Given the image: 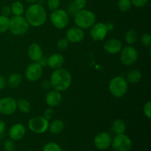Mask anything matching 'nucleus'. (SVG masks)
Wrapping results in <instances>:
<instances>
[{
	"instance_id": "4468645a",
	"label": "nucleus",
	"mask_w": 151,
	"mask_h": 151,
	"mask_svg": "<svg viewBox=\"0 0 151 151\" xmlns=\"http://www.w3.org/2000/svg\"><path fill=\"white\" fill-rule=\"evenodd\" d=\"M85 33L83 29L78 27H72L66 31V38L69 43H79L84 39Z\"/></svg>"
},
{
	"instance_id": "ea45409f",
	"label": "nucleus",
	"mask_w": 151,
	"mask_h": 151,
	"mask_svg": "<svg viewBox=\"0 0 151 151\" xmlns=\"http://www.w3.org/2000/svg\"><path fill=\"white\" fill-rule=\"evenodd\" d=\"M7 86V80L3 76L0 75V90L4 89Z\"/></svg>"
},
{
	"instance_id": "a19ab883",
	"label": "nucleus",
	"mask_w": 151,
	"mask_h": 151,
	"mask_svg": "<svg viewBox=\"0 0 151 151\" xmlns=\"http://www.w3.org/2000/svg\"><path fill=\"white\" fill-rule=\"evenodd\" d=\"M5 127L6 125L4 121L0 119V134H3V132H4V130H5Z\"/></svg>"
},
{
	"instance_id": "4be33fe9",
	"label": "nucleus",
	"mask_w": 151,
	"mask_h": 151,
	"mask_svg": "<svg viewBox=\"0 0 151 151\" xmlns=\"http://www.w3.org/2000/svg\"><path fill=\"white\" fill-rule=\"evenodd\" d=\"M111 131L115 134H124L126 131V125L122 119H117L113 122L111 125Z\"/></svg>"
},
{
	"instance_id": "aec40b11",
	"label": "nucleus",
	"mask_w": 151,
	"mask_h": 151,
	"mask_svg": "<svg viewBox=\"0 0 151 151\" xmlns=\"http://www.w3.org/2000/svg\"><path fill=\"white\" fill-rule=\"evenodd\" d=\"M63 128H64V122L62 119H55L54 121L51 122V124L49 125V131L51 134H54V135H57V134H60L63 131Z\"/></svg>"
},
{
	"instance_id": "f8f14e48",
	"label": "nucleus",
	"mask_w": 151,
	"mask_h": 151,
	"mask_svg": "<svg viewBox=\"0 0 151 151\" xmlns=\"http://www.w3.org/2000/svg\"><path fill=\"white\" fill-rule=\"evenodd\" d=\"M108 29L106 24L103 22L95 23L90 29V36L95 41H101L105 39L108 34Z\"/></svg>"
},
{
	"instance_id": "20e7f679",
	"label": "nucleus",
	"mask_w": 151,
	"mask_h": 151,
	"mask_svg": "<svg viewBox=\"0 0 151 151\" xmlns=\"http://www.w3.org/2000/svg\"><path fill=\"white\" fill-rule=\"evenodd\" d=\"M109 89L113 97L120 98L128 92V83L123 77L116 76L112 78L109 82Z\"/></svg>"
},
{
	"instance_id": "4c0bfd02",
	"label": "nucleus",
	"mask_w": 151,
	"mask_h": 151,
	"mask_svg": "<svg viewBox=\"0 0 151 151\" xmlns=\"http://www.w3.org/2000/svg\"><path fill=\"white\" fill-rule=\"evenodd\" d=\"M1 15L8 17V16L11 14V9H10V6L4 5V7H2V8H1Z\"/></svg>"
},
{
	"instance_id": "b1692460",
	"label": "nucleus",
	"mask_w": 151,
	"mask_h": 151,
	"mask_svg": "<svg viewBox=\"0 0 151 151\" xmlns=\"http://www.w3.org/2000/svg\"><path fill=\"white\" fill-rule=\"evenodd\" d=\"M142 79V73L140 71L137 69H133L130 71L126 77V81L130 83H137Z\"/></svg>"
},
{
	"instance_id": "a211bd4d",
	"label": "nucleus",
	"mask_w": 151,
	"mask_h": 151,
	"mask_svg": "<svg viewBox=\"0 0 151 151\" xmlns=\"http://www.w3.org/2000/svg\"><path fill=\"white\" fill-rule=\"evenodd\" d=\"M27 54L29 59L33 62H38L43 58L42 49L36 43H32L29 46Z\"/></svg>"
},
{
	"instance_id": "1a4fd4ad",
	"label": "nucleus",
	"mask_w": 151,
	"mask_h": 151,
	"mask_svg": "<svg viewBox=\"0 0 151 151\" xmlns=\"http://www.w3.org/2000/svg\"><path fill=\"white\" fill-rule=\"evenodd\" d=\"M138 57L137 50L131 46H126L120 51V60L125 66H130L134 65L137 62Z\"/></svg>"
},
{
	"instance_id": "6ab92c4d",
	"label": "nucleus",
	"mask_w": 151,
	"mask_h": 151,
	"mask_svg": "<svg viewBox=\"0 0 151 151\" xmlns=\"http://www.w3.org/2000/svg\"><path fill=\"white\" fill-rule=\"evenodd\" d=\"M64 63V57L60 53H54L47 59V66L52 69L61 68Z\"/></svg>"
},
{
	"instance_id": "2f4dec72",
	"label": "nucleus",
	"mask_w": 151,
	"mask_h": 151,
	"mask_svg": "<svg viewBox=\"0 0 151 151\" xmlns=\"http://www.w3.org/2000/svg\"><path fill=\"white\" fill-rule=\"evenodd\" d=\"M141 42L143 46L146 47H150L151 36L149 33H144L141 37Z\"/></svg>"
},
{
	"instance_id": "f3484780",
	"label": "nucleus",
	"mask_w": 151,
	"mask_h": 151,
	"mask_svg": "<svg viewBox=\"0 0 151 151\" xmlns=\"http://www.w3.org/2000/svg\"><path fill=\"white\" fill-rule=\"evenodd\" d=\"M45 101L47 105L50 108L56 107L59 106L62 101V95L60 91L53 89L50 91L47 94L45 97Z\"/></svg>"
},
{
	"instance_id": "7ed1b4c3",
	"label": "nucleus",
	"mask_w": 151,
	"mask_h": 151,
	"mask_svg": "<svg viewBox=\"0 0 151 151\" xmlns=\"http://www.w3.org/2000/svg\"><path fill=\"white\" fill-rule=\"evenodd\" d=\"M74 20L77 27L82 29H88L96 23V16L91 10L82 9L75 13Z\"/></svg>"
},
{
	"instance_id": "9d476101",
	"label": "nucleus",
	"mask_w": 151,
	"mask_h": 151,
	"mask_svg": "<svg viewBox=\"0 0 151 151\" xmlns=\"http://www.w3.org/2000/svg\"><path fill=\"white\" fill-rule=\"evenodd\" d=\"M43 74V67L38 62L30 63L25 70V78L30 82H35L41 78Z\"/></svg>"
},
{
	"instance_id": "f257e3e1",
	"label": "nucleus",
	"mask_w": 151,
	"mask_h": 151,
	"mask_svg": "<svg viewBox=\"0 0 151 151\" xmlns=\"http://www.w3.org/2000/svg\"><path fill=\"white\" fill-rule=\"evenodd\" d=\"M51 86L53 89L58 91H64L70 87L72 84V75L66 69L59 68L55 69L52 73L50 80Z\"/></svg>"
},
{
	"instance_id": "bb28decb",
	"label": "nucleus",
	"mask_w": 151,
	"mask_h": 151,
	"mask_svg": "<svg viewBox=\"0 0 151 151\" xmlns=\"http://www.w3.org/2000/svg\"><path fill=\"white\" fill-rule=\"evenodd\" d=\"M17 108L24 114H28L31 111V105L25 99H19L17 101Z\"/></svg>"
},
{
	"instance_id": "473e14b6",
	"label": "nucleus",
	"mask_w": 151,
	"mask_h": 151,
	"mask_svg": "<svg viewBox=\"0 0 151 151\" xmlns=\"http://www.w3.org/2000/svg\"><path fill=\"white\" fill-rule=\"evenodd\" d=\"M69 42L66 38H61L57 41V47L60 50H66L69 47Z\"/></svg>"
},
{
	"instance_id": "a878e982",
	"label": "nucleus",
	"mask_w": 151,
	"mask_h": 151,
	"mask_svg": "<svg viewBox=\"0 0 151 151\" xmlns=\"http://www.w3.org/2000/svg\"><path fill=\"white\" fill-rule=\"evenodd\" d=\"M138 33H137L135 30H134V29H130V30L127 31V32H125V41H126L129 45H132V44H135L137 41V40H138Z\"/></svg>"
},
{
	"instance_id": "39448f33",
	"label": "nucleus",
	"mask_w": 151,
	"mask_h": 151,
	"mask_svg": "<svg viewBox=\"0 0 151 151\" xmlns=\"http://www.w3.org/2000/svg\"><path fill=\"white\" fill-rule=\"evenodd\" d=\"M29 24L25 17L22 16H14L10 19L9 29L14 35L21 36L29 30Z\"/></svg>"
},
{
	"instance_id": "ddd939ff",
	"label": "nucleus",
	"mask_w": 151,
	"mask_h": 151,
	"mask_svg": "<svg viewBox=\"0 0 151 151\" xmlns=\"http://www.w3.org/2000/svg\"><path fill=\"white\" fill-rule=\"evenodd\" d=\"M111 137L109 133L101 132L94 137V145L100 150H107L111 145Z\"/></svg>"
},
{
	"instance_id": "cd10ccee",
	"label": "nucleus",
	"mask_w": 151,
	"mask_h": 151,
	"mask_svg": "<svg viewBox=\"0 0 151 151\" xmlns=\"http://www.w3.org/2000/svg\"><path fill=\"white\" fill-rule=\"evenodd\" d=\"M10 19L3 15L0 16V33H4L9 29Z\"/></svg>"
},
{
	"instance_id": "c03bdc74",
	"label": "nucleus",
	"mask_w": 151,
	"mask_h": 151,
	"mask_svg": "<svg viewBox=\"0 0 151 151\" xmlns=\"http://www.w3.org/2000/svg\"><path fill=\"white\" fill-rule=\"evenodd\" d=\"M0 146H1V141H0Z\"/></svg>"
},
{
	"instance_id": "c85d7f7f",
	"label": "nucleus",
	"mask_w": 151,
	"mask_h": 151,
	"mask_svg": "<svg viewBox=\"0 0 151 151\" xmlns=\"http://www.w3.org/2000/svg\"><path fill=\"white\" fill-rule=\"evenodd\" d=\"M132 6L131 0H119L118 7L122 12H127L131 9Z\"/></svg>"
},
{
	"instance_id": "9b49d317",
	"label": "nucleus",
	"mask_w": 151,
	"mask_h": 151,
	"mask_svg": "<svg viewBox=\"0 0 151 151\" xmlns=\"http://www.w3.org/2000/svg\"><path fill=\"white\" fill-rule=\"evenodd\" d=\"M17 109V101L12 97H6L0 99V114L3 115H11Z\"/></svg>"
},
{
	"instance_id": "72a5a7b5",
	"label": "nucleus",
	"mask_w": 151,
	"mask_h": 151,
	"mask_svg": "<svg viewBox=\"0 0 151 151\" xmlns=\"http://www.w3.org/2000/svg\"><path fill=\"white\" fill-rule=\"evenodd\" d=\"M60 0H47V6L50 10H55L60 6Z\"/></svg>"
},
{
	"instance_id": "423d86ee",
	"label": "nucleus",
	"mask_w": 151,
	"mask_h": 151,
	"mask_svg": "<svg viewBox=\"0 0 151 151\" xmlns=\"http://www.w3.org/2000/svg\"><path fill=\"white\" fill-rule=\"evenodd\" d=\"M50 21L55 27L58 29H63L69 24V14L63 9H57L53 10L50 14Z\"/></svg>"
},
{
	"instance_id": "c756f323",
	"label": "nucleus",
	"mask_w": 151,
	"mask_h": 151,
	"mask_svg": "<svg viewBox=\"0 0 151 151\" xmlns=\"http://www.w3.org/2000/svg\"><path fill=\"white\" fill-rule=\"evenodd\" d=\"M43 151H63L61 147L55 142H48L44 145Z\"/></svg>"
},
{
	"instance_id": "58836bf2",
	"label": "nucleus",
	"mask_w": 151,
	"mask_h": 151,
	"mask_svg": "<svg viewBox=\"0 0 151 151\" xmlns=\"http://www.w3.org/2000/svg\"><path fill=\"white\" fill-rule=\"evenodd\" d=\"M41 86L43 89H48L51 86V84H50V81H48V80H44V81H43L41 82Z\"/></svg>"
},
{
	"instance_id": "c9c22d12",
	"label": "nucleus",
	"mask_w": 151,
	"mask_h": 151,
	"mask_svg": "<svg viewBox=\"0 0 151 151\" xmlns=\"http://www.w3.org/2000/svg\"><path fill=\"white\" fill-rule=\"evenodd\" d=\"M54 114H55L54 110H53L52 108H50V109H47V110L44 111L43 116H44L45 119H47V120H50V119H51L54 116Z\"/></svg>"
},
{
	"instance_id": "37998d69",
	"label": "nucleus",
	"mask_w": 151,
	"mask_h": 151,
	"mask_svg": "<svg viewBox=\"0 0 151 151\" xmlns=\"http://www.w3.org/2000/svg\"><path fill=\"white\" fill-rule=\"evenodd\" d=\"M25 1L28 3H30V4H33V3H35L37 0H25Z\"/></svg>"
},
{
	"instance_id": "7c9ffc66",
	"label": "nucleus",
	"mask_w": 151,
	"mask_h": 151,
	"mask_svg": "<svg viewBox=\"0 0 151 151\" xmlns=\"http://www.w3.org/2000/svg\"><path fill=\"white\" fill-rule=\"evenodd\" d=\"M16 146L14 142V140L7 139L4 143V149L5 151H15L16 150Z\"/></svg>"
},
{
	"instance_id": "f704fd0d",
	"label": "nucleus",
	"mask_w": 151,
	"mask_h": 151,
	"mask_svg": "<svg viewBox=\"0 0 151 151\" xmlns=\"http://www.w3.org/2000/svg\"><path fill=\"white\" fill-rule=\"evenodd\" d=\"M143 112L144 114L147 119L151 118V102L148 101L145 104L144 108H143Z\"/></svg>"
},
{
	"instance_id": "e433bc0d",
	"label": "nucleus",
	"mask_w": 151,
	"mask_h": 151,
	"mask_svg": "<svg viewBox=\"0 0 151 151\" xmlns=\"http://www.w3.org/2000/svg\"><path fill=\"white\" fill-rule=\"evenodd\" d=\"M148 2V0H131V3L137 7H145Z\"/></svg>"
},
{
	"instance_id": "5701e85b",
	"label": "nucleus",
	"mask_w": 151,
	"mask_h": 151,
	"mask_svg": "<svg viewBox=\"0 0 151 151\" xmlns=\"http://www.w3.org/2000/svg\"><path fill=\"white\" fill-rule=\"evenodd\" d=\"M22 77L19 73H13L8 77L7 80V84L9 87L15 88L19 86L22 83Z\"/></svg>"
},
{
	"instance_id": "79ce46f5",
	"label": "nucleus",
	"mask_w": 151,
	"mask_h": 151,
	"mask_svg": "<svg viewBox=\"0 0 151 151\" xmlns=\"http://www.w3.org/2000/svg\"><path fill=\"white\" fill-rule=\"evenodd\" d=\"M106 25L108 29V31H112L114 29V25L111 22H109V23L106 24Z\"/></svg>"
},
{
	"instance_id": "dca6fc26",
	"label": "nucleus",
	"mask_w": 151,
	"mask_h": 151,
	"mask_svg": "<svg viewBox=\"0 0 151 151\" xmlns=\"http://www.w3.org/2000/svg\"><path fill=\"white\" fill-rule=\"evenodd\" d=\"M26 134V128L24 125L21 123H16L13 125L9 130V136L11 139L14 141L21 140Z\"/></svg>"
},
{
	"instance_id": "412c9836",
	"label": "nucleus",
	"mask_w": 151,
	"mask_h": 151,
	"mask_svg": "<svg viewBox=\"0 0 151 151\" xmlns=\"http://www.w3.org/2000/svg\"><path fill=\"white\" fill-rule=\"evenodd\" d=\"M87 3V0H73L68 7L69 13L75 15L77 11L84 8Z\"/></svg>"
},
{
	"instance_id": "0eeeda50",
	"label": "nucleus",
	"mask_w": 151,
	"mask_h": 151,
	"mask_svg": "<svg viewBox=\"0 0 151 151\" xmlns=\"http://www.w3.org/2000/svg\"><path fill=\"white\" fill-rule=\"evenodd\" d=\"M115 151H130L132 147V141L125 134H116L111 139V145Z\"/></svg>"
},
{
	"instance_id": "2eb2a0df",
	"label": "nucleus",
	"mask_w": 151,
	"mask_h": 151,
	"mask_svg": "<svg viewBox=\"0 0 151 151\" xmlns=\"http://www.w3.org/2000/svg\"><path fill=\"white\" fill-rule=\"evenodd\" d=\"M122 49V44L117 38H111L104 44V50L111 55H115L120 52Z\"/></svg>"
},
{
	"instance_id": "6e6552de",
	"label": "nucleus",
	"mask_w": 151,
	"mask_h": 151,
	"mask_svg": "<svg viewBox=\"0 0 151 151\" xmlns=\"http://www.w3.org/2000/svg\"><path fill=\"white\" fill-rule=\"evenodd\" d=\"M49 120L43 116H35L28 122V128L35 134H41L46 132L49 128Z\"/></svg>"
},
{
	"instance_id": "393cba45",
	"label": "nucleus",
	"mask_w": 151,
	"mask_h": 151,
	"mask_svg": "<svg viewBox=\"0 0 151 151\" xmlns=\"http://www.w3.org/2000/svg\"><path fill=\"white\" fill-rule=\"evenodd\" d=\"M10 9H11V13H13V16H22V14L24 13V4L19 1L13 2L10 7Z\"/></svg>"
},
{
	"instance_id": "f03ea898",
	"label": "nucleus",
	"mask_w": 151,
	"mask_h": 151,
	"mask_svg": "<svg viewBox=\"0 0 151 151\" xmlns=\"http://www.w3.org/2000/svg\"><path fill=\"white\" fill-rule=\"evenodd\" d=\"M47 14L45 8L40 4H32L28 7L25 13V19L29 25L38 27L45 24Z\"/></svg>"
}]
</instances>
